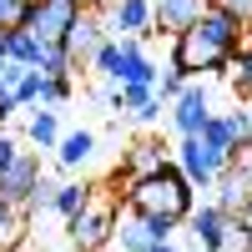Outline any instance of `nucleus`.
<instances>
[{
    "label": "nucleus",
    "mask_w": 252,
    "mask_h": 252,
    "mask_svg": "<svg viewBox=\"0 0 252 252\" xmlns=\"http://www.w3.org/2000/svg\"><path fill=\"white\" fill-rule=\"evenodd\" d=\"M227 217H232V212H222V207L212 202V197H207V202H197L192 207V212H187V232H192V242L197 247H207V252H217V242H222V227H227Z\"/></svg>",
    "instance_id": "ddd939ff"
},
{
    "label": "nucleus",
    "mask_w": 252,
    "mask_h": 252,
    "mask_svg": "<svg viewBox=\"0 0 252 252\" xmlns=\"http://www.w3.org/2000/svg\"><path fill=\"white\" fill-rule=\"evenodd\" d=\"M121 40V61H116V86H157V61L141 51L136 35H116Z\"/></svg>",
    "instance_id": "f8f14e48"
},
{
    "label": "nucleus",
    "mask_w": 252,
    "mask_h": 252,
    "mask_svg": "<svg viewBox=\"0 0 252 252\" xmlns=\"http://www.w3.org/2000/svg\"><path fill=\"white\" fill-rule=\"evenodd\" d=\"M172 232H177V222H166V217H146V212H126L116 217V232H111V242H121V252H146L152 242H172Z\"/></svg>",
    "instance_id": "39448f33"
},
{
    "label": "nucleus",
    "mask_w": 252,
    "mask_h": 252,
    "mask_svg": "<svg viewBox=\"0 0 252 252\" xmlns=\"http://www.w3.org/2000/svg\"><path fill=\"white\" fill-rule=\"evenodd\" d=\"M76 10H81L76 0H26L15 26H26L40 46H61V40H66V26L76 20Z\"/></svg>",
    "instance_id": "20e7f679"
},
{
    "label": "nucleus",
    "mask_w": 252,
    "mask_h": 252,
    "mask_svg": "<svg viewBox=\"0 0 252 252\" xmlns=\"http://www.w3.org/2000/svg\"><path fill=\"white\" fill-rule=\"evenodd\" d=\"M172 161L187 172V182H192L197 192H207V187L222 177V166H227V161H237L232 141H227V131H222V111H212V116H207V126H202V131L177 136Z\"/></svg>",
    "instance_id": "7ed1b4c3"
},
{
    "label": "nucleus",
    "mask_w": 252,
    "mask_h": 252,
    "mask_svg": "<svg viewBox=\"0 0 252 252\" xmlns=\"http://www.w3.org/2000/svg\"><path fill=\"white\" fill-rule=\"evenodd\" d=\"M20 5H26V0H0V31L20 20Z\"/></svg>",
    "instance_id": "cd10ccee"
},
{
    "label": "nucleus",
    "mask_w": 252,
    "mask_h": 252,
    "mask_svg": "<svg viewBox=\"0 0 252 252\" xmlns=\"http://www.w3.org/2000/svg\"><path fill=\"white\" fill-rule=\"evenodd\" d=\"M207 116H212V96H207V86L192 76L187 86L166 101V121H172V131L177 136H192V131H202L207 126Z\"/></svg>",
    "instance_id": "423d86ee"
},
{
    "label": "nucleus",
    "mask_w": 252,
    "mask_h": 252,
    "mask_svg": "<svg viewBox=\"0 0 252 252\" xmlns=\"http://www.w3.org/2000/svg\"><path fill=\"white\" fill-rule=\"evenodd\" d=\"M202 10H207V0H152V15H157V31H161V35L187 31Z\"/></svg>",
    "instance_id": "4468645a"
},
{
    "label": "nucleus",
    "mask_w": 252,
    "mask_h": 252,
    "mask_svg": "<svg viewBox=\"0 0 252 252\" xmlns=\"http://www.w3.org/2000/svg\"><path fill=\"white\" fill-rule=\"evenodd\" d=\"M146 252H177L172 242H152V247H146Z\"/></svg>",
    "instance_id": "c85d7f7f"
},
{
    "label": "nucleus",
    "mask_w": 252,
    "mask_h": 252,
    "mask_svg": "<svg viewBox=\"0 0 252 252\" xmlns=\"http://www.w3.org/2000/svg\"><path fill=\"white\" fill-rule=\"evenodd\" d=\"M86 202H91V187L86 182H61V187H51V212L56 217H76Z\"/></svg>",
    "instance_id": "6ab92c4d"
},
{
    "label": "nucleus",
    "mask_w": 252,
    "mask_h": 252,
    "mask_svg": "<svg viewBox=\"0 0 252 252\" xmlns=\"http://www.w3.org/2000/svg\"><path fill=\"white\" fill-rule=\"evenodd\" d=\"M192 252H207V247H192Z\"/></svg>",
    "instance_id": "72a5a7b5"
},
{
    "label": "nucleus",
    "mask_w": 252,
    "mask_h": 252,
    "mask_svg": "<svg viewBox=\"0 0 252 252\" xmlns=\"http://www.w3.org/2000/svg\"><path fill=\"white\" fill-rule=\"evenodd\" d=\"M161 161H166V146H161V141H152V136H141V141H131V146H126V172H131V177L157 172Z\"/></svg>",
    "instance_id": "a211bd4d"
},
{
    "label": "nucleus",
    "mask_w": 252,
    "mask_h": 252,
    "mask_svg": "<svg viewBox=\"0 0 252 252\" xmlns=\"http://www.w3.org/2000/svg\"><path fill=\"white\" fill-rule=\"evenodd\" d=\"M91 157H96V131H61V141H56V161L66 166V172H81V166H91Z\"/></svg>",
    "instance_id": "2eb2a0df"
},
{
    "label": "nucleus",
    "mask_w": 252,
    "mask_h": 252,
    "mask_svg": "<svg viewBox=\"0 0 252 252\" xmlns=\"http://www.w3.org/2000/svg\"><path fill=\"white\" fill-rule=\"evenodd\" d=\"M116 61H121V40L106 35V40L96 46V56H91V66H86V71H96L101 81H111V86H116Z\"/></svg>",
    "instance_id": "412c9836"
},
{
    "label": "nucleus",
    "mask_w": 252,
    "mask_h": 252,
    "mask_svg": "<svg viewBox=\"0 0 252 252\" xmlns=\"http://www.w3.org/2000/svg\"><path fill=\"white\" fill-rule=\"evenodd\" d=\"M126 207L146 217H166V222H187V212L197 207V187L187 182V172L177 161H161L157 172H141L126 182Z\"/></svg>",
    "instance_id": "f03ea898"
},
{
    "label": "nucleus",
    "mask_w": 252,
    "mask_h": 252,
    "mask_svg": "<svg viewBox=\"0 0 252 252\" xmlns=\"http://www.w3.org/2000/svg\"><path fill=\"white\" fill-rule=\"evenodd\" d=\"M76 5H106V0H76Z\"/></svg>",
    "instance_id": "2f4dec72"
},
{
    "label": "nucleus",
    "mask_w": 252,
    "mask_h": 252,
    "mask_svg": "<svg viewBox=\"0 0 252 252\" xmlns=\"http://www.w3.org/2000/svg\"><path fill=\"white\" fill-rule=\"evenodd\" d=\"M66 232H71L76 252L106 247V242H111V232H116V212H111V207H96V202H86L76 217H66Z\"/></svg>",
    "instance_id": "9d476101"
},
{
    "label": "nucleus",
    "mask_w": 252,
    "mask_h": 252,
    "mask_svg": "<svg viewBox=\"0 0 252 252\" xmlns=\"http://www.w3.org/2000/svg\"><path fill=\"white\" fill-rule=\"evenodd\" d=\"M0 66H5V31H0Z\"/></svg>",
    "instance_id": "7c9ffc66"
},
{
    "label": "nucleus",
    "mask_w": 252,
    "mask_h": 252,
    "mask_svg": "<svg viewBox=\"0 0 252 252\" xmlns=\"http://www.w3.org/2000/svg\"><path fill=\"white\" fill-rule=\"evenodd\" d=\"M247 40V26L237 15H227L217 5H207L187 31L172 35V66L182 76H202V71H227L232 51Z\"/></svg>",
    "instance_id": "f257e3e1"
},
{
    "label": "nucleus",
    "mask_w": 252,
    "mask_h": 252,
    "mask_svg": "<svg viewBox=\"0 0 252 252\" xmlns=\"http://www.w3.org/2000/svg\"><path fill=\"white\" fill-rule=\"evenodd\" d=\"M217 252H252V232H247V222H242V217H227Z\"/></svg>",
    "instance_id": "5701e85b"
},
{
    "label": "nucleus",
    "mask_w": 252,
    "mask_h": 252,
    "mask_svg": "<svg viewBox=\"0 0 252 252\" xmlns=\"http://www.w3.org/2000/svg\"><path fill=\"white\" fill-rule=\"evenodd\" d=\"M207 192H212V202L222 207V212L242 217V212H247V202H252V161H247V157L227 161V166H222V177L207 187Z\"/></svg>",
    "instance_id": "1a4fd4ad"
},
{
    "label": "nucleus",
    "mask_w": 252,
    "mask_h": 252,
    "mask_svg": "<svg viewBox=\"0 0 252 252\" xmlns=\"http://www.w3.org/2000/svg\"><path fill=\"white\" fill-rule=\"evenodd\" d=\"M222 131H227V141H232V152L242 157V152H252V111H222Z\"/></svg>",
    "instance_id": "aec40b11"
},
{
    "label": "nucleus",
    "mask_w": 252,
    "mask_h": 252,
    "mask_svg": "<svg viewBox=\"0 0 252 252\" xmlns=\"http://www.w3.org/2000/svg\"><path fill=\"white\" fill-rule=\"evenodd\" d=\"M91 252H106V247H91Z\"/></svg>",
    "instance_id": "473e14b6"
},
{
    "label": "nucleus",
    "mask_w": 252,
    "mask_h": 252,
    "mask_svg": "<svg viewBox=\"0 0 252 252\" xmlns=\"http://www.w3.org/2000/svg\"><path fill=\"white\" fill-rule=\"evenodd\" d=\"M46 56H51V46H40L26 26H5V61H20V66H46Z\"/></svg>",
    "instance_id": "f3484780"
},
{
    "label": "nucleus",
    "mask_w": 252,
    "mask_h": 252,
    "mask_svg": "<svg viewBox=\"0 0 252 252\" xmlns=\"http://www.w3.org/2000/svg\"><path fill=\"white\" fill-rule=\"evenodd\" d=\"M227 76H232V86L242 96H252V40H242V46L232 51V61H227Z\"/></svg>",
    "instance_id": "4be33fe9"
},
{
    "label": "nucleus",
    "mask_w": 252,
    "mask_h": 252,
    "mask_svg": "<svg viewBox=\"0 0 252 252\" xmlns=\"http://www.w3.org/2000/svg\"><path fill=\"white\" fill-rule=\"evenodd\" d=\"M187 81H192V76H182V71L172 66V61H166V71H157V86H152V91H157V101L166 106V101H172V96L187 86Z\"/></svg>",
    "instance_id": "393cba45"
},
{
    "label": "nucleus",
    "mask_w": 252,
    "mask_h": 252,
    "mask_svg": "<svg viewBox=\"0 0 252 252\" xmlns=\"http://www.w3.org/2000/svg\"><path fill=\"white\" fill-rule=\"evenodd\" d=\"M26 141L40 146V152H56V141H61V111L56 106H31L26 111Z\"/></svg>",
    "instance_id": "dca6fc26"
},
{
    "label": "nucleus",
    "mask_w": 252,
    "mask_h": 252,
    "mask_svg": "<svg viewBox=\"0 0 252 252\" xmlns=\"http://www.w3.org/2000/svg\"><path fill=\"white\" fill-rule=\"evenodd\" d=\"M207 5H217V10H227V15H237L242 26H252V0H207Z\"/></svg>",
    "instance_id": "a878e982"
},
{
    "label": "nucleus",
    "mask_w": 252,
    "mask_h": 252,
    "mask_svg": "<svg viewBox=\"0 0 252 252\" xmlns=\"http://www.w3.org/2000/svg\"><path fill=\"white\" fill-rule=\"evenodd\" d=\"M40 182H46V177H40V157L35 152H20L5 172H0V197L15 202V207H31V197H35Z\"/></svg>",
    "instance_id": "9b49d317"
},
{
    "label": "nucleus",
    "mask_w": 252,
    "mask_h": 252,
    "mask_svg": "<svg viewBox=\"0 0 252 252\" xmlns=\"http://www.w3.org/2000/svg\"><path fill=\"white\" fill-rule=\"evenodd\" d=\"M101 40H106V20H101V5H81V10H76V20L66 26V40H61V46H66V56L76 61V71H86Z\"/></svg>",
    "instance_id": "0eeeda50"
},
{
    "label": "nucleus",
    "mask_w": 252,
    "mask_h": 252,
    "mask_svg": "<svg viewBox=\"0 0 252 252\" xmlns=\"http://www.w3.org/2000/svg\"><path fill=\"white\" fill-rule=\"evenodd\" d=\"M15 237H20V207L0 197V252H10Z\"/></svg>",
    "instance_id": "b1692460"
},
{
    "label": "nucleus",
    "mask_w": 252,
    "mask_h": 252,
    "mask_svg": "<svg viewBox=\"0 0 252 252\" xmlns=\"http://www.w3.org/2000/svg\"><path fill=\"white\" fill-rule=\"evenodd\" d=\"M101 20H106V35H157V15H152V0H106L101 5Z\"/></svg>",
    "instance_id": "6e6552de"
},
{
    "label": "nucleus",
    "mask_w": 252,
    "mask_h": 252,
    "mask_svg": "<svg viewBox=\"0 0 252 252\" xmlns=\"http://www.w3.org/2000/svg\"><path fill=\"white\" fill-rule=\"evenodd\" d=\"M15 157H20V141H15V136L5 131V126H0V172H5V166H10Z\"/></svg>",
    "instance_id": "bb28decb"
},
{
    "label": "nucleus",
    "mask_w": 252,
    "mask_h": 252,
    "mask_svg": "<svg viewBox=\"0 0 252 252\" xmlns=\"http://www.w3.org/2000/svg\"><path fill=\"white\" fill-rule=\"evenodd\" d=\"M242 222H247V232H252V202H247V212H242Z\"/></svg>",
    "instance_id": "c756f323"
}]
</instances>
